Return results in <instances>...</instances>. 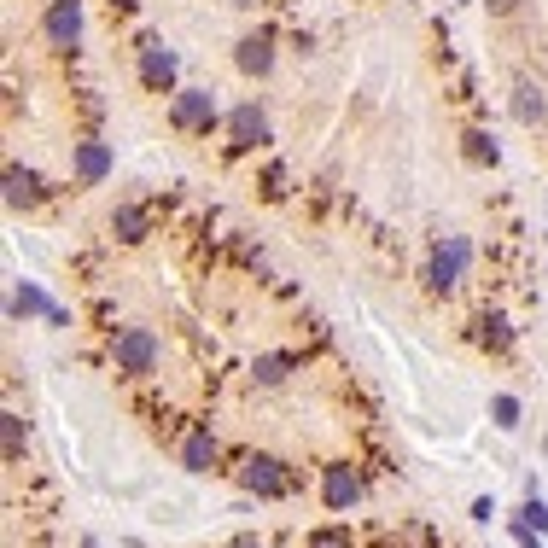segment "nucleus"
Returning <instances> with one entry per match:
<instances>
[{
  "mask_svg": "<svg viewBox=\"0 0 548 548\" xmlns=\"http://www.w3.org/2000/svg\"><path fill=\"white\" fill-rule=\"evenodd\" d=\"M158 368V339L146 327H129L117 339V374H152Z\"/></svg>",
  "mask_w": 548,
  "mask_h": 548,
  "instance_id": "f257e3e1",
  "label": "nucleus"
},
{
  "mask_svg": "<svg viewBox=\"0 0 548 548\" xmlns=\"http://www.w3.org/2000/svg\"><path fill=\"white\" fill-rule=\"evenodd\" d=\"M240 479H245V490H257V496H286V490H292V479L280 473V461H269V455H251Z\"/></svg>",
  "mask_w": 548,
  "mask_h": 548,
  "instance_id": "f03ea898",
  "label": "nucleus"
},
{
  "mask_svg": "<svg viewBox=\"0 0 548 548\" xmlns=\"http://www.w3.org/2000/svg\"><path fill=\"white\" fill-rule=\"evenodd\" d=\"M175 123H181V129H210V123H216V100H210L205 88L175 94Z\"/></svg>",
  "mask_w": 548,
  "mask_h": 548,
  "instance_id": "7ed1b4c3",
  "label": "nucleus"
},
{
  "mask_svg": "<svg viewBox=\"0 0 548 548\" xmlns=\"http://www.w3.org/2000/svg\"><path fill=\"white\" fill-rule=\"evenodd\" d=\"M467 257H473V245L467 240H449L438 257H432V286H455L461 280V269H467Z\"/></svg>",
  "mask_w": 548,
  "mask_h": 548,
  "instance_id": "20e7f679",
  "label": "nucleus"
},
{
  "mask_svg": "<svg viewBox=\"0 0 548 548\" xmlns=\"http://www.w3.org/2000/svg\"><path fill=\"white\" fill-rule=\"evenodd\" d=\"M228 135H234V146H257V140H269V117H263L257 105H240V111L228 117Z\"/></svg>",
  "mask_w": 548,
  "mask_h": 548,
  "instance_id": "39448f33",
  "label": "nucleus"
},
{
  "mask_svg": "<svg viewBox=\"0 0 548 548\" xmlns=\"http://www.w3.org/2000/svg\"><path fill=\"white\" fill-rule=\"evenodd\" d=\"M234 65H240L245 76H269V65H274V41H269V35H245L240 53H234Z\"/></svg>",
  "mask_w": 548,
  "mask_h": 548,
  "instance_id": "423d86ee",
  "label": "nucleus"
},
{
  "mask_svg": "<svg viewBox=\"0 0 548 548\" xmlns=\"http://www.w3.org/2000/svg\"><path fill=\"white\" fill-rule=\"evenodd\" d=\"M47 35H53V41H76V35H82V6H76V0H53V6H47Z\"/></svg>",
  "mask_w": 548,
  "mask_h": 548,
  "instance_id": "0eeeda50",
  "label": "nucleus"
},
{
  "mask_svg": "<svg viewBox=\"0 0 548 548\" xmlns=\"http://www.w3.org/2000/svg\"><path fill=\"white\" fill-rule=\"evenodd\" d=\"M140 76H146V88H170V82H175V53H164L158 41H146V59H140Z\"/></svg>",
  "mask_w": 548,
  "mask_h": 548,
  "instance_id": "6e6552de",
  "label": "nucleus"
},
{
  "mask_svg": "<svg viewBox=\"0 0 548 548\" xmlns=\"http://www.w3.org/2000/svg\"><path fill=\"white\" fill-rule=\"evenodd\" d=\"M356 496H362V484H356V473H350V467H327V508H350V502H356Z\"/></svg>",
  "mask_w": 548,
  "mask_h": 548,
  "instance_id": "1a4fd4ad",
  "label": "nucleus"
},
{
  "mask_svg": "<svg viewBox=\"0 0 548 548\" xmlns=\"http://www.w3.org/2000/svg\"><path fill=\"white\" fill-rule=\"evenodd\" d=\"M543 111H548L543 88H537V82H514V117L519 123H543Z\"/></svg>",
  "mask_w": 548,
  "mask_h": 548,
  "instance_id": "9d476101",
  "label": "nucleus"
},
{
  "mask_svg": "<svg viewBox=\"0 0 548 548\" xmlns=\"http://www.w3.org/2000/svg\"><path fill=\"white\" fill-rule=\"evenodd\" d=\"M210 461H216V438H210V432H193L187 449H181V467H187V473H210Z\"/></svg>",
  "mask_w": 548,
  "mask_h": 548,
  "instance_id": "9b49d317",
  "label": "nucleus"
},
{
  "mask_svg": "<svg viewBox=\"0 0 548 548\" xmlns=\"http://www.w3.org/2000/svg\"><path fill=\"white\" fill-rule=\"evenodd\" d=\"M35 187H41V181H35L30 170H18V164H12V170H6V205H12V210L35 205Z\"/></svg>",
  "mask_w": 548,
  "mask_h": 548,
  "instance_id": "f8f14e48",
  "label": "nucleus"
},
{
  "mask_svg": "<svg viewBox=\"0 0 548 548\" xmlns=\"http://www.w3.org/2000/svg\"><path fill=\"white\" fill-rule=\"evenodd\" d=\"M105 170H111V152H105L100 140H88V146L76 152V175H82V181H100Z\"/></svg>",
  "mask_w": 548,
  "mask_h": 548,
  "instance_id": "ddd939ff",
  "label": "nucleus"
},
{
  "mask_svg": "<svg viewBox=\"0 0 548 548\" xmlns=\"http://www.w3.org/2000/svg\"><path fill=\"white\" fill-rule=\"evenodd\" d=\"M12 309H18V315H53V321H65L59 309H47V298H41L35 286H18V292H12Z\"/></svg>",
  "mask_w": 548,
  "mask_h": 548,
  "instance_id": "4468645a",
  "label": "nucleus"
},
{
  "mask_svg": "<svg viewBox=\"0 0 548 548\" xmlns=\"http://www.w3.org/2000/svg\"><path fill=\"white\" fill-rule=\"evenodd\" d=\"M286 374H292V362H286V356H263V362L251 368V379H257V385H280Z\"/></svg>",
  "mask_w": 548,
  "mask_h": 548,
  "instance_id": "2eb2a0df",
  "label": "nucleus"
},
{
  "mask_svg": "<svg viewBox=\"0 0 548 548\" xmlns=\"http://www.w3.org/2000/svg\"><path fill=\"white\" fill-rule=\"evenodd\" d=\"M111 228H117V240H140V228H146V216H140L135 205H123L117 216H111Z\"/></svg>",
  "mask_w": 548,
  "mask_h": 548,
  "instance_id": "dca6fc26",
  "label": "nucleus"
},
{
  "mask_svg": "<svg viewBox=\"0 0 548 548\" xmlns=\"http://www.w3.org/2000/svg\"><path fill=\"white\" fill-rule=\"evenodd\" d=\"M0 432H6V461H18V455H24V420H18V414H6V420H0Z\"/></svg>",
  "mask_w": 548,
  "mask_h": 548,
  "instance_id": "f3484780",
  "label": "nucleus"
},
{
  "mask_svg": "<svg viewBox=\"0 0 548 548\" xmlns=\"http://www.w3.org/2000/svg\"><path fill=\"white\" fill-rule=\"evenodd\" d=\"M467 158H473V164H496V140L490 135H467Z\"/></svg>",
  "mask_w": 548,
  "mask_h": 548,
  "instance_id": "a211bd4d",
  "label": "nucleus"
},
{
  "mask_svg": "<svg viewBox=\"0 0 548 548\" xmlns=\"http://www.w3.org/2000/svg\"><path fill=\"white\" fill-rule=\"evenodd\" d=\"M496 426H502V432H514L519 426V403L514 397H496Z\"/></svg>",
  "mask_w": 548,
  "mask_h": 548,
  "instance_id": "6ab92c4d",
  "label": "nucleus"
},
{
  "mask_svg": "<svg viewBox=\"0 0 548 548\" xmlns=\"http://www.w3.org/2000/svg\"><path fill=\"white\" fill-rule=\"evenodd\" d=\"M309 548H350V537H344V531H315Z\"/></svg>",
  "mask_w": 548,
  "mask_h": 548,
  "instance_id": "aec40b11",
  "label": "nucleus"
},
{
  "mask_svg": "<svg viewBox=\"0 0 548 548\" xmlns=\"http://www.w3.org/2000/svg\"><path fill=\"white\" fill-rule=\"evenodd\" d=\"M525 525H537V531H548V508H543V502H525Z\"/></svg>",
  "mask_w": 548,
  "mask_h": 548,
  "instance_id": "412c9836",
  "label": "nucleus"
},
{
  "mask_svg": "<svg viewBox=\"0 0 548 548\" xmlns=\"http://www.w3.org/2000/svg\"><path fill=\"white\" fill-rule=\"evenodd\" d=\"M484 6H490V12H514L519 0H484Z\"/></svg>",
  "mask_w": 548,
  "mask_h": 548,
  "instance_id": "4be33fe9",
  "label": "nucleus"
},
{
  "mask_svg": "<svg viewBox=\"0 0 548 548\" xmlns=\"http://www.w3.org/2000/svg\"><path fill=\"white\" fill-rule=\"evenodd\" d=\"M82 548H100V543H82Z\"/></svg>",
  "mask_w": 548,
  "mask_h": 548,
  "instance_id": "5701e85b",
  "label": "nucleus"
}]
</instances>
